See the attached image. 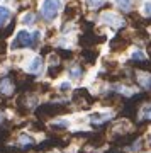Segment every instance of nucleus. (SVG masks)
Here are the masks:
<instances>
[{
  "instance_id": "obj_1",
  "label": "nucleus",
  "mask_w": 151,
  "mask_h": 153,
  "mask_svg": "<svg viewBox=\"0 0 151 153\" xmlns=\"http://www.w3.org/2000/svg\"><path fill=\"white\" fill-rule=\"evenodd\" d=\"M39 31L38 33H34V34H31V33H27V31H19L17 33V36H16V39L12 41V44H10V48L12 49H17V48H31L34 44V41L39 38Z\"/></svg>"
},
{
  "instance_id": "obj_2",
  "label": "nucleus",
  "mask_w": 151,
  "mask_h": 153,
  "mask_svg": "<svg viewBox=\"0 0 151 153\" xmlns=\"http://www.w3.org/2000/svg\"><path fill=\"white\" fill-rule=\"evenodd\" d=\"M61 9V0H44L41 5V16L46 21H53L56 19Z\"/></svg>"
},
{
  "instance_id": "obj_3",
  "label": "nucleus",
  "mask_w": 151,
  "mask_h": 153,
  "mask_svg": "<svg viewBox=\"0 0 151 153\" xmlns=\"http://www.w3.org/2000/svg\"><path fill=\"white\" fill-rule=\"evenodd\" d=\"M102 21L105 22V24L115 26V27H121V26H124V21H122L121 17H117L115 14H112V12H105V14L102 16Z\"/></svg>"
},
{
  "instance_id": "obj_4",
  "label": "nucleus",
  "mask_w": 151,
  "mask_h": 153,
  "mask_svg": "<svg viewBox=\"0 0 151 153\" xmlns=\"http://www.w3.org/2000/svg\"><path fill=\"white\" fill-rule=\"evenodd\" d=\"M41 68H43V60H41V56H36V58L31 61V65H27V71H31V73L41 71Z\"/></svg>"
},
{
  "instance_id": "obj_5",
  "label": "nucleus",
  "mask_w": 151,
  "mask_h": 153,
  "mask_svg": "<svg viewBox=\"0 0 151 153\" xmlns=\"http://www.w3.org/2000/svg\"><path fill=\"white\" fill-rule=\"evenodd\" d=\"M9 17H10V10H9V7L0 5V26H2V24L9 19Z\"/></svg>"
},
{
  "instance_id": "obj_6",
  "label": "nucleus",
  "mask_w": 151,
  "mask_h": 153,
  "mask_svg": "<svg viewBox=\"0 0 151 153\" xmlns=\"http://www.w3.org/2000/svg\"><path fill=\"white\" fill-rule=\"evenodd\" d=\"M19 145H21V146H33L34 140L31 136H27V134H21V138H19Z\"/></svg>"
},
{
  "instance_id": "obj_7",
  "label": "nucleus",
  "mask_w": 151,
  "mask_h": 153,
  "mask_svg": "<svg viewBox=\"0 0 151 153\" xmlns=\"http://www.w3.org/2000/svg\"><path fill=\"white\" fill-rule=\"evenodd\" d=\"M115 2V5L119 9H122V10H129L131 5H132V0H114Z\"/></svg>"
},
{
  "instance_id": "obj_8",
  "label": "nucleus",
  "mask_w": 151,
  "mask_h": 153,
  "mask_svg": "<svg viewBox=\"0 0 151 153\" xmlns=\"http://www.w3.org/2000/svg\"><path fill=\"white\" fill-rule=\"evenodd\" d=\"M0 90L4 94H9L12 90V85H10V82H9V78H4L2 80V83H0Z\"/></svg>"
},
{
  "instance_id": "obj_9",
  "label": "nucleus",
  "mask_w": 151,
  "mask_h": 153,
  "mask_svg": "<svg viewBox=\"0 0 151 153\" xmlns=\"http://www.w3.org/2000/svg\"><path fill=\"white\" fill-rule=\"evenodd\" d=\"M33 21H34V14L33 12H27V14L22 16V24H33Z\"/></svg>"
},
{
  "instance_id": "obj_10",
  "label": "nucleus",
  "mask_w": 151,
  "mask_h": 153,
  "mask_svg": "<svg viewBox=\"0 0 151 153\" xmlns=\"http://www.w3.org/2000/svg\"><path fill=\"white\" fill-rule=\"evenodd\" d=\"M104 2H105V0H87L88 7H92V9H97V7L104 5Z\"/></svg>"
},
{
  "instance_id": "obj_11",
  "label": "nucleus",
  "mask_w": 151,
  "mask_h": 153,
  "mask_svg": "<svg viewBox=\"0 0 151 153\" xmlns=\"http://www.w3.org/2000/svg\"><path fill=\"white\" fill-rule=\"evenodd\" d=\"M141 117H146V119H151V107L146 105L144 109L141 111Z\"/></svg>"
},
{
  "instance_id": "obj_12",
  "label": "nucleus",
  "mask_w": 151,
  "mask_h": 153,
  "mask_svg": "<svg viewBox=\"0 0 151 153\" xmlns=\"http://www.w3.org/2000/svg\"><path fill=\"white\" fill-rule=\"evenodd\" d=\"M70 75L73 76V78H78V76H80V68H78V66H73L70 70Z\"/></svg>"
},
{
  "instance_id": "obj_13",
  "label": "nucleus",
  "mask_w": 151,
  "mask_h": 153,
  "mask_svg": "<svg viewBox=\"0 0 151 153\" xmlns=\"http://www.w3.org/2000/svg\"><path fill=\"white\" fill-rule=\"evenodd\" d=\"M143 14H144V16H151V4L150 2L144 4V7H143Z\"/></svg>"
},
{
  "instance_id": "obj_14",
  "label": "nucleus",
  "mask_w": 151,
  "mask_h": 153,
  "mask_svg": "<svg viewBox=\"0 0 151 153\" xmlns=\"http://www.w3.org/2000/svg\"><path fill=\"white\" fill-rule=\"evenodd\" d=\"M132 58H134V60H143L144 55H143L141 51H134V53H132Z\"/></svg>"
},
{
  "instance_id": "obj_15",
  "label": "nucleus",
  "mask_w": 151,
  "mask_h": 153,
  "mask_svg": "<svg viewBox=\"0 0 151 153\" xmlns=\"http://www.w3.org/2000/svg\"><path fill=\"white\" fill-rule=\"evenodd\" d=\"M59 88H61V90H63V92H66V90H70V88H71V85H70V83H61V85H59Z\"/></svg>"
},
{
  "instance_id": "obj_16",
  "label": "nucleus",
  "mask_w": 151,
  "mask_h": 153,
  "mask_svg": "<svg viewBox=\"0 0 151 153\" xmlns=\"http://www.w3.org/2000/svg\"><path fill=\"white\" fill-rule=\"evenodd\" d=\"M148 143H151V134H150V136H148Z\"/></svg>"
},
{
  "instance_id": "obj_17",
  "label": "nucleus",
  "mask_w": 151,
  "mask_h": 153,
  "mask_svg": "<svg viewBox=\"0 0 151 153\" xmlns=\"http://www.w3.org/2000/svg\"><path fill=\"white\" fill-rule=\"evenodd\" d=\"M0 121H2V114H0Z\"/></svg>"
}]
</instances>
